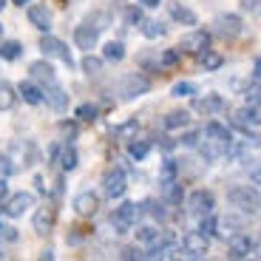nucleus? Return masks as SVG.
Here are the masks:
<instances>
[{
    "label": "nucleus",
    "mask_w": 261,
    "mask_h": 261,
    "mask_svg": "<svg viewBox=\"0 0 261 261\" xmlns=\"http://www.w3.org/2000/svg\"><path fill=\"white\" fill-rule=\"evenodd\" d=\"M23 43H17V40H3L0 43V60H9V63H14V60L23 57Z\"/></svg>",
    "instance_id": "obj_28"
},
{
    "label": "nucleus",
    "mask_w": 261,
    "mask_h": 261,
    "mask_svg": "<svg viewBox=\"0 0 261 261\" xmlns=\"http://www.w3.org/2000/svg\"><path fill=\"white\" fill-rule=\"evenodd\" d=\"M176 176H179V162L168 156L162 162V168H159V182H173Z\"/></svg>",
    "instance_id": "obj_37"
},
{
    "label": "nucleus",
    "mask_w": 261,
    "mask_h": 261,
    "mask_svg": "<svg viewBox=\"0 0 261 261\" xmlns=\"http://www.w3.org/2000/svg\"><path fill=\"white\" fill-rule=\"evenodd\" d=\"M134 236H137V242H139V244H145V247H148L150 242H156L159 227H156V224H137V230H134Z\"/></svg>",
    "instance_id": "obj_31"
},
{
    "label": "nucleus",
    "mask_w": 261,
    "mask_h": 261,
    "mask_svg": "<svg viewBox=\"0 0 261 261\" xmlns=\"http://www.w3.org/2000/svg\"><path fill=\"white\" fill-rule=\"evenodd\" d=\"M3 230H6V224H3V219H0V236H3Z\"/></svg>",
    "instance_id": "obj_57"
},
{
    "label": "nucleus",
    "mask_w": 261,
    "mask_h": 261,
    "mask_svg": "<svg viewBox=\"0 0 261 261\" xmlns=\"http://www.w3.org/2000/svg\"><path fill=\"white\" fill-rule=\"evenodd\" d=\"M150 148H153V145H150V139H137V137H134L128 142V156L137 159V162H142V159L150 153Z\"/></svg>",
    "instance_id": "obj_29"
},
{
    "label": "nucleus",
    "mask_w": 261,
    "mask_h": 261,
    "mask_svg": "<svg viewBox=\"0 0 261 261\" xmlns=\"http://www.w3.org/2000/svg\"><path fill=\"white\" fill-rule=\"evenodd\" d=\"M142 9L139 6H128L125 9V23H128V26H139V23H142Z\"/></svg>",
    "instance_id": "obj_43"
},
{
    "label": "nucleus",
    "mask_w": 261,
    "mask_h": 261,
    "mask_svg": "<svg viewBox=\"0 0 261 261\" xmlns=\"http://www.w3.org/2000/svg\"><path fill=\"white\" fill-rule=\"evenodd\" d=\"M253 80H261V60H255V68H253Z\"/></svg>",
    "instance_id": "obj_53"
},
{
    "label": "nucleus",
    "mask_w": 261,
    "mask_h": 261,
    "mask_svg": "<svg viewBox=\"0 0 261 261\" xmlns=\"http://www.w3.org/2000/svg\"><path fill=\"white\" fill-rule=\"evenodd\" d=\"M26 17L34 29H40V32H48V29H51V9H48L46 3H32Z\"/></svg>",
    "instance_id": "obj_18"
},
{
    "label": "nucleus",
    "mask_w": 261,
    "mask_h": 261,
    "mask_svg": "<svg viewBox=\"0 0 261 261\" xmlns=\"http://www.w3.org/2000/svg\"><path fill=\"white\" fill-rule=\"evenodd\" d=\"M14 6H26V3H32V0H12Z\"/></svg>",
    "instance_id": "obj_56"
},
{
    "label": "nucleus",
    "mask_w": 261,
    "mask_h": 261,
    "mask_svg": "<svg viewBox=\"0 0 261 261\" xmlns=\"http://www.w3.org/2000/svg\"><path fill=\"white\" fill-rule=\"evenodd\" d=\"M17 94L23 97V102H29V105H40V102H43V85H37L34 80H26V83H20Z\"/></svg>",
    "instance_id": "obj_22"
},
{
    "label": "nucleus",
    "mask_w": 261,
    "mask_h": 261,
    "mask_svg": "<svg viewBox=\"0 0 261 261\" xmlns=\"http://www.w3.org/2000/svg\"><path fill=\"white\" fill-rule=\"evenodd\" d=\"M196 57H199V65H202L204 71H219L224 65V57L219 51H213V48H204V51H199Z\"/></svg>",
    "instance_id": "obj_24"
},
{
    "label": "nucleus",
    "mask_w": 261,
    "mask_h": 261,
    "mask_svg": "<svg viewBox=\"0 0 261 261\" xmlns=\"http://www.w3.org/2000/svg\"><path fill=\"white\" fill-rule=\"evenodd\" d=\"M185 199V190L182 185H179V179H173V182H162V202L170 204V207H176V204H182Z\"/></svg>",
    "instance_id": "obj_23"
},
{
    "label": "nucleus",
    "mask_w": 261,
    "mask_h": 261,
    "mask_svg": "<svg viewBox=\"0 0 261 261\" xmlns=\"http://www.w3.org/2000/svg\"><path fill=\"white\" fill-rule=\"evenodd\" d=\"M137 3H139V6H145V9H156L162 0H137Z\"/></svg>",
    "instance_id": "obj_52"
},
{
    "label": "nucleus",
    "mask_w": 261,
    "mask_h": 261,
    "mask_svg": "<svg viewBox=\"0 0 261 261\" xmlns=\"http://www.w3.org/2000/svg\"><path fill=\"white\" fill-rule=\"evenodd\" d=\"M165 32H168V29H165L162 20H142V34H145L148 40L165 37Z\"/></svg>",
    "instance_id": "obj_35"
},
{
    "label": "nucleus",
    "mask_w": 261,
    "mask_h": 261,
    "mask_svg": "<svg viewBox=\"0 0 261 261\" xmlns=\"http://www.w3.org/2000/svg\"><path fill=\"white\" fill-rule=\"evenodd\" d=\"M139 216H142V204H137V202H122L117 210L111 213V227H114V233H130V230L137 227V222H139Z\"/></svg>",
    "instance_id": "obj_2"
},
{
    "label": "nucleus",
    "mask_w": 261,
    "mask_h": 261,
    "mask_svg": "<svg viewBox=\"0 0 261 261\" xmlns=\"http://www.w3.org/2000/svg\"><path fill=\"white\" fill-rule=\"evenodd\" d=\"M253 253V239L247 233H236L227 239V258H247Z\"/></svg>",
    "instance_id": "obj_17"
},
{
    "label": "nucleus",
    "mask_w": 261,
    "mask_h": 261,
    "mask_svg": "<svg viewBox=\"0 0 261 261\" xmlns=\"http://www.w3.org/2000/svg\"><path fill=\"white\" fill-rule=\"evenodd\" d=\"M210 250V236H204L202 230H188L182 236V255L185 258H204Z\"/></svg>",
    "instance_id": "obj_3"
},
{
    "label": "nucleus",
    "mask_w": 261,
    "mask_h": 261,
    "mask_svg": "<svg viewBox=\"0 0 261 261\" xmlns=\"http://www.w3.org/2000/svg\"><path fill=\"white\" fill-rule=\"evenodd\" d=\"M202 137H210V139H219V142H227L233 145V134H230V128L224 122H219V119H210L207 125L202 128Z\"/></svg>",
    "instance_id": "obj_21"
},
{
    "label": "nucleus",
    "mask_w": 261,
    "mask_h": 261,
    "mask_svg": "<svg viewBox=\"0 0 261 261\" xmlns=\"http://www.w3.org/2000/svg\"><path fill=\"white\" fill-rule=\"evenodd\" d=\"M179 60H182V48H165L159 54V68H173L179 65Z\"/></svg>",
    "instance_id": "obj_38"
},
{
    "label": "nucleus",
    "mask_w": 261,
    "mask_h": 261,
    "mask_svg": "<svg viewBox=\"0 0 261 261\" xmlns=\"http://www.w3.org/2000/svg\"><path fill=\"white\" fill-rule=\"evenodd\" d=\"M253 185H261V168H258V170H255V173H253Z\"/></svg>",
    "instance_id": "obj_55"
},
{
    "label": "nucleus",
    "mask_w": 261,
    "mask_h": 261,
    "mask_svg": "<svg viewBox=\"0 0 261 261\" xmlns=\"http://www.w3.org/2000/svg\"><path fill=\"white\" fill-rule=\"evenodd\" d=\"M179 48H182V51H188V54L204 51V48H210V32H204V29H193V32H188L182 37Z\"/></svg>",
    "instance_id": "obj_10"
},
{
    "label": "nucleus",
    "mask_w": 261,
    "mask_h": 261,
    "mask_svg": "<svg viewBox=\"0 0 261 261\" xmlns=\"http://www.w3.org/2000/svg\"><path fill=\"white\" fill-rule=\"evenodd\" d=\"M230 122H233V128L250 134V128H261V108L247 102L244 108H236L233 117H230Z\"/></svg>",
    "instance_id": "obj_5"
},
{
    "label": "nucleus",
    "mask_w": 261,
    "mask_h": 261,
    "mask_svg": "<svg viewBox=\"0 0 261 261\" xmlns=\"http://www.w3.org/2000/svg\"><path fill=\"white\" fill-rule=\"evenodd\" d=\"M148 213L153 216V219H159V222H165V219H168V210H165V202H148Z\"/></svg>",
    "instance_id": "obj_47"
},
{
    "label": "nucleus",
    "mask_w": 261,
    "mask_h": 261,
    "mask_svg": "<svg viewBox=\"0 0 261 261\" xmlns=\"http://www.w3.org/2000/svg\"><path fill=\"white\" fill-rule=\"evenodd\" d=\"M40 48H43V54L46 57H57V60H63L68 68L74 65V60H71V48L65 46L60 37H51V34H43V40H40Z\"/></svg>",
    "instance_id": "obj_8"
},
{
    "label": "nucleus",
    "mask_w": 261,
    "mask_h": 261,
    "mask_svg": "<svg viewBox=\"0 0 261 261\" xmlns=\"http://www.w3.org/2000/svg\"><path fill=\"white\" fill-rule=\"evenodd\" d=\"M3 6H6V0H0V12H3Z\"/></svg>",
    "instance_id": "obj_58"
},
{
    "label": "nucleus",
    "mask_w": 261,
    "mask_h": 261,
    "mask_svg": "<svg viewBox=\"0 0 261 261\" xmlns=\"http://www.w3.org/2000/svg\"><path fill=\"white\" fill-rule=\"evenodd\" d=\"M99 207V196L91 193V190H83V193L74 196V210H77L80 216H94Z\"/></svg>",
    "instance_id": "obj_20"
},
{
    "label": "nucleus",
    "mask_w": 261,
    "mask_h": 261,
    "mask_svg": "<svg viewBox=\"0 0 261 261\" xmlns=\"http://www.w3.org/2000/svg\"><path fill=\"white\" fill-rule=\"evenodd\" d=\"M148 91H150V80L145 77V74H128V77H122V83H119L122 99H137Z\"/></svg>",
    "instance_id": "obj_7"
},
{
    "label": "nucleus",
    "mask_w": 261,
    "mask_h": 261,
    "mask_svg": "<svg viewBox=\"0 0 261 261\" xmlns=\"http://www.w3.org/2000/svg\"><path fill=\"white\" fill-rule=\"evenodd\" d=\"M20 94L12 83H0V111H12L14 105H17Z\"/></svg>",
    "instance_id": "obj_26"
},
{
    "label": "nucleus",
    "mask_w": 261,
    "mask_h": 261,
    "mask_svg": "<svg viewBox=\"0 0 261 261\" xmlns=\"http://www.w3.org/2000/svg\"><path fill=\"white\" fill-rule=\"evenodd\" d=\"M239 227H242V222H236L233 216H230V219H219V222H216V236L230 239V236L239 233Z\"/></svg>",
    "instance_id": "obj_34"
},
{
    "label": "nucleus",
    "mask_w": 261,
    "mask_h": 261,
    "mask_svg": "<svg viewBox=\"0 0 261 261\" xmlns=\"http://www.w3.org/2000/svg\"><path fill=\"white\" fill-rule=\"evenodd\" d=\"M247 102L250 105H258V108H261V80H255V83L247 88Z\"/></svg>",
    "instance_id": "obj_46"
},
{
    "label": "nucleus",
    "mask_w": 261,
    "mask_h": 261,
    "mask_svg": "<svg viewBox=\"0 0 261 261\" xmlns=\"http://www.w3.org/2000/svg\"><path fill=\"white\" fill-rule=\"evenodd\" d=\"M60 150H63L60 142H54L51 148H48V165H60Z\"/></svg>",
    "instance_id": "obj_48"
},
{
    "label": "nucleus",
    "mask_w": 261,
    "mask_h": 261,
    "mask_svg": "<svg viewBox=\"0 0 261 261\" xmlns=\"http://www.w3.org/2000/svg\"><path fill=\"white\" fill-rule=\"evenodd\" d=\"M119 258H145V253H139L137 247H125L122 253H119Z\"/></svg>",
    "instance_id": "obj_50"
},
{
    "label": "nucleus",
    "mask_w": 261,
    "mask_h": 261,
    "mask_svg": "<svg viewBox=\"0 0 261 261\" xmlns=\"http://www.w3.org/2000/svg\"><path fill=\"white\" fill-rule=\"evenodd\" d=\"M43 102L54 111H65L68 108V91H65L60 83H48L43 85Z\"/></svg>",
    "instance_id": "obj_12"
},
{
    "label": "nucleus",
    "mask_w": 261,
    "mask_h": 261,
    "mask_svg": "<svg viewBox=\"0 0 261 261\" xmlns=\"http://www.w3.org/2000/svg\"><path fill=\"white\" fill-rule=\"evenodd\" d=\"M54 222H57V207H51V204H46V207H40L37 213H34V219H32V227H34V233H40V236H48L54 230Z\"/></svg>",
    "instance_id": "obj_15"
},
{
    "label": "nucleus",
    "mask_w": 261,
    "mask_h": 261,
    "mask_svg": "<svg viewBox=\"0 0 261 261\" xmlns=\"http://www.w3.org/2000/svg\"><path fill=\"white\" fill-rule=\"evenodd\" d=\"M137 130H139V122L137 119H128V122H122L119 128H114V137L122 139V142H130V139L137 137Z\"/></svg>",
    "instance_id": "obj_36"
},
{
    "label": "nucleus",
    "mask_w": 261,
    "mask_h": 261,
    "mask_svg": "<svg viewBox=\"0 0 261 261\" xmlns=\"http://www.w3.org/2000/svg\"><path fill=\"white\" fill-rule=\"evenodd\" d=\"M193 94H199L196 83H176L170 88V97H193Z\"/></svg>",
    "instance_id": "obj_40"
},
{
    "label": "nucleus",
    "mask_w": 261,
    "mask_h": 261,
    "mask_svg": "<svg viewBox=\"0 0 261 261\" xmlns=\"http://www.w3.org/2000/svg\"><path fill=\"white\" fill-rule=\"evenodd\" d=\"M40 258H43V261H46V258L51 261V258H54V250H43V253H40Z\"/></svg>",
    "instance_id": "obj_54"
},
{
    "label": "nucleus",
    "mask_w": 261,
    "mask_h": 261,
    "mask_svg": "<svg viewBox=\"0 0 261 261\" xmlns=\"http://www.w3.org/2000/svg\"><path fill=\"white\" fill-rule=\"evenodd\" d=\"M122 57H125V46L119 43V40L105 43V48H102V60H105V63H119Z\"/></svg>",
    "instance_id": "obj_33"
},
{
    "label": "nucleus",
    "mask_w": 261,
    "mask_h": 261,
    "mask_svg": "<svg viewBox=\"0 0 261 261\" xmlns=\"http://www.w3.org/2000/svg\"><path fill=\"white\" fill-rule=\"evenodd\" d=\"M102 65H105L102 57H94L91 51H85V57H83V63H80V68H83L88 77H97V74L102 71Z\"/></svg>",
    "instance_id": "obj_32"
},
{
    "label": "nucleus",
    "mask_w": 261,
    "mask_h": 261,
    "mask_svg": "<svg viewBox=\"0 0 261 261\" xmlns=\"http://www.w3.org/2000/svg\"><path fill=\"white\" fill-rule=\"evenodd\" d=\"M97 117H99V108L94 102H83L77 108V119H80V122H97Z\"/></svg>",
    "instance_id": "obj_39"
},
{
    "label": "nucleus",
    "mask_w": 261,
    "mask_h": 261,
    "mask_svg": "<svg viewBox=\"0 0 261 261\" xmlns=\"http://www.w3.org/2000/svg\"><path fill=\"white\" fill-rule=\"evenodd\" d=\"M97 37H99V29L91 26L88 20H85V23H80V26L74 29V46L83 48V51H91V48L97 46Z\"/></svg>",
    "instance_id": "obj_13"
},
{
    "label": "nucleus",
    "mask_w": 261,
    "mask_h": 261,
    "mask_svg": "<svg viewBox=\"0 0 261 261\" xmlns=\"http://www.w3.org/2000/svg\"><path fill=\"white\" fill-rule=\"evenodd\" d=\"M213 26H216V34L224 40H233L242 34V17L239 14H219V17L213 20Z\"/></svg>",
    "instance_id": "obj_11"
},
{
    "label": "nucleus",
    "mask_w": 261,
    "mask_h": 261,
    "mask_svg": "<svg viewBox=\"0 0 261 261\" xmlns=\"http://www.w3.org/2000/svg\"><path fill=\"white\" fill-rule=\"evenodd\" d=\"M227 202L233 207H239L242 213H258L261 210V190L253 188V185H236V188L227 190Z\"/></svg>",
    "instance_id": "obj_1"
},
{
    "label": "nucleus",
    "mask_w": 261,
    "mask_h": 261,
    "mask_svg": "<svg viewBox=\"0 0 261 261\" xmlns=\"http://www.w3.org/2000/svg\"><path fill=\"white\" fill-rule=\"evenodd\" d=\"M170 17L176 20V23H182V26H196L199 23V17H196V12H190L188 6H182V3H170Z\"/></svg>",
    "instance_id": "obj_25"
},
{
    "label": "nucleus",
    "mask_w": 261,
    "mask_h": 261,
    "mask_svg": "<svg viewBox=\"0 0 261 261\" xmlns=\"http://www.w3.org/2000/svg\"><path fill=\"white\" fill-rule=\"evenodd\" d=\"M77 165H80L77 148L74 145H63V150H60V168H63V173H71Z\"/></svg>",
    "instance_id": "obj_27"
},
{
    "label": "nucleus",
    "mask_w": 261,
    "mask_h": 261,
    "mask_svg": "<svg viewBox=\"0 0 261 261\" xmlns=\"http://www.w3.org/2000/svg\"><path fill=\"white\" fill-rule=\"evenodd\" d=\"M14 170H17V165L12 162V156L9 153H0V176H12Z\"/></svg>",
    "instance_id": "obj_45"
},
{
    "label": "nucleus",
    "mask_w": 261,
    "mask_h": 261,
    "mask_svg": "<svg viewBox=\"0 0 261 261\" xmlns=\"http://www.w3.org/2000/svg\"><path fill=\"white\" fill-rule=\"evenodd\" d=\"M60 130H63L65 137H68V142L77 137V125H74V122H60Z\"/></svg>",
    "instance_id": "obj_49"
},
{
    "label": "nucleus",
    "mask_w": 261,
    "mask_h": 261,
    "mask_svg": "<svg viewBox=\"0 0 261 261\" xmlns=\"http://www.w3.org/2000/svg\"><path fill=\"white\" fill-rule=\"evenodd\" d=\"M216 222H219V219H216L213 213L202 216V224H199V230H202L204 236H216Z\"/></svg>",
    "instance_id": "obj_44"
},
{
    "label": "nucleus",
    "mask_w": 261,
    "mask_h": 261,
    "mask_svg": "<svg viewBox=\"0 0 261 261\" xmlns=\"http://www.w3.org/2000/svg\"><path fill=\"white\" fill-rule=\"evenodd\" d=\"M0 32H3V26H0Z\"/></svg>",
    "instance_id": "obj_59"
},
{
    "label": "nucleus",
    "mask_w": 261,
    "mask_h": 261,
    "mask_svg": "<svg viewBox=\"0 0 261 261\" xmlns=\"http://www.w3.org/2000/svg\"><path fill=\"white\" fill-rule=\"evenodd\" d=\"M29 74H32V80H34V83H40V85L57 83V74H54V68H51L48 60H37V63H32V65H29Z\"/></svg>",
    "instance_id": "obj_19"
},
{
    "label": "nucleus",
    "mask_w": 261,
    "mask_h": 261,
    "mask_svg": "<svg viewBox=\"0 0 261 261\" xmlns=\"http://www.w3.org/2000/svg\"><path fill=\"white\" fill-rule=\"evenodd\" d=\"M196 148H199V153L204 156V162H216V159H222L224 153H230L233 145L219 142V139H210V137H202V142L196 145Z\"/></svg>",
    "instance_id": "obj_14"
},
{
    "label": "nucleus",
    "mask_w": 261,
    "mask_h": 261,
    "mask_svg": "<svg viewBox=\"0 0 261 261\" xmlns=\"http://www.w3.org/2000/svg\"><path fill=\"white\" fill-rule=\"evenodd\" d=\"M162 125L168 130H179V128H188L190 125V114L188 111H170L168 117L162 119Z\"/></svg>",
    "instance_id": "obj_30"
},
{
    "label": "nucleus",
    "mask_w": 261,
    "mask_h": 261,
    "mask_svg": "<svg viewBox=\"0 0 261 261\" xmlns=\"http://www.w3.org/2000/svg\"><path fill=\"white\" fill-rule=\"evenodd\" d=\"M125 190H128V176H125L122 168H111L102 176V193L108 199H122Z\"/></svg>",
    "instance_id": "obj_6"
},
{
    "label": "nucleus",
    "mask_w": 261,
    "mask_h": 261,
    "mask_svg": "<svg viewBox=\"0 0 261 261\" xmlns=\"http://www.w3.org/2000/svg\"><path fill=\"white\" fill-rule=\"evenodd\" d=\"M199 142H202V130H185L179 137V145H185V148H196Z\"/></svg>",
    "instance_id": "obj_42"
},
{
    "label": "nucleus",
    "mask_w": 261,
    "mask_h": 261,
    "mask_svg": "<svg viewBox=\"0 0 261 261\" xmlns=\"http://www.w3.org/2000/svg\"><path fill=\"white\" fill-rule=\"evenodd\" d=\"M9 196V185H6V176H0V204H3V199Z\"/></svg>",
    "instance_id": "obj_51"
},
{
    "label": "nucleus",
    "mask_w": 261,
    "mask_h": 261,
    "mask_svg": "<svg viewBox=\"0 0 261 261\" xmlns=\"http://www.w3.org/2000/svg\"><path fill=\"white\" fill-rule=\"evenodd\" d=\"M193 108L199 114H204V117H213V114L224 111V108H227V102H224L222 94H204V97H196L193 99Z\"/></svg>",
    "instance_id": "obj_16"
},
{
    "label": "nucleus",
    "mask_w": 261,
    "mask_h": 261,
    "mask_svg": "<svg viewBox=\"0 0 261 261\" xmlns=\"http://www.w3.org/2000/svg\"><path fill=\"white\" fill-rule=\"evenodd\" d=\"M29 207H34V196L26 193V190H20V193L6 196V199H3V216H12V219L23 216Z\"/></svg>",
    "instance_id": "obj_9"
},
{
    "label": "nucleus",
    "mask_w": 261,
    "mask_h": 261,
    "mask_svg": "<svg viewBox=\"0 0 261 261\" xmlns=\"http://www.w3.org/2000/svg\"><path fill=\"white\" fill-rule=\"evenodd\" d=\"M213 207H216V196H213V190L199 188V190H193V193L188 196V213H190V216H196V219H202V216L213 213Z\"/></svg>",
    "instance_id": "obj_4"
},
{
    "label": "nucleus",
    "mask_w": 261,
    "mask_h": 261,
    "mask_svg": "<svg viewBox=\"0 0 261 261\" xmlns=\"http://www.w3.org/2000/svg\"><path fill=\"white\" fill-rule=\"evenodd\" d=\"M239 9L250 17H261V0H239Z\"/></svg>",
    "instance_id": "obj_41"
}]
</instances>
